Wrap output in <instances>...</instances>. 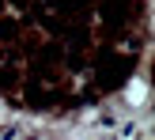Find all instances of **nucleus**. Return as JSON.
Instances as JSON below:
<instances>
[{
  "mask_svg": "<svg viewBox=\"0 0 155 140\" xmlns=\"http://www.w3.org/2000/svg\"><path fill=\"white\" fill-rule=\"evenodd\" d=\"M140 91H148V87H144L140 80H133V87H129V95H133V98H129V102H144V98H140Z\"/></svg>",
  "mask_w": 155,
  "mask_h": 140,
  "instance_id": "1",
  "label": "nucleus"
}]
</instances>
